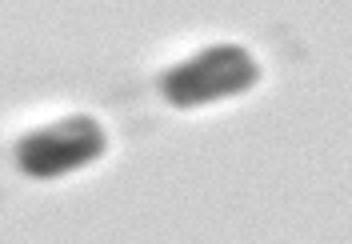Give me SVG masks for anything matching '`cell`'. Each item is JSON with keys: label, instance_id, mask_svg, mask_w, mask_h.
I'll use <instances>...</instances> for the list:
<instances>
[{"label": "cell", "instance_id": "1", "mask_svg": "<svg viewBox=\"0 0 352 244\" xmlns=\"http://www.w3.org/2000/svg\"><path fill=\"white\" fill-rule=\"evenodd\" d=\"M261 80V65L241 45H212L192 52L160 76V92L176 109L217 104L224 96H241Z\"/></svg>", "mask_w": 352, "mask_h": 244}, {"label": "cell", "instance_id": "2", "mask_svg": "<svg viewBox=\"0 0 352 244\" xmlns=\"http://www.w3.org/2000/svg\"><path fill=\"white\" fill-rule=\"evenodd\" d=\"M104 148H109L104 124L85 112H72L65 120H52V124L24 136L16 144V164L32 180H56L88 168L92 160L104 156Z\"/></svg>", "mask_w": 352, "mask_h": 244}]
</instances>
